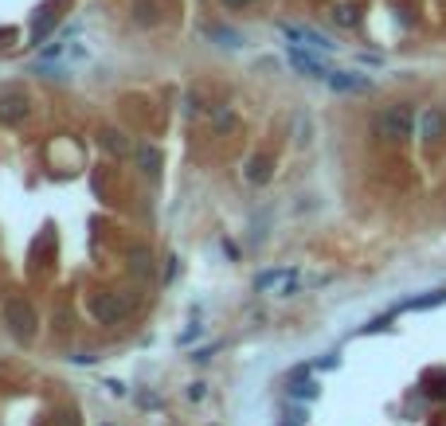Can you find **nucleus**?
<instances>
[{"label": "nucleus", "instance_id": "9", "mask_svg": "<svg viewBox=\"0 0 446 426\" xmlns=\"http://www.w3.org/2000/svg\"><path fill=\"white\" fill-rule=\"evenodd\" d=\"M290 63H294V71H302L305 78H329V67L305 47H290Z\"/></svg>", "mask_w": 446, "mask_h": 426}, {"label": "nucleus", "instance_id": "14", "mask_svg": "<svg viewBox=\"0 0 446 426\" xmlns=\"http://www.w3.org/2000/svg\"><path fill=\"white\" fill-rule=\"evenodd\" d=\"M317 395V384L313 379H305L302 384V376H294V384H290V399H313Z\"/></svg>", "mask_w": 446, "mask_h": 426}, {"label": "nucleus", "instance_id": "11", "mask_svg": "<svg viewBox=\"0 0 446 426\" xmlns=\"http://www.w3.org/2000/svg\"><path fill=\"white\" fill-rule=\"evenodd\" d=\"M102 145H106L110 153H118V157L129 153V137L122 134V129H102Z\"/></svg>", "mask_w": 446, "mask_h": 426}, {"label": "nucleus", "instance_id": "18", "mask_svg": "<svg viewBox=\"0 0 446 426\" xmlns=\"http://www.w3.org/2000/svg\"><path fill=\"white\" fill-rule=\"evenodd\" d=\"M137 24H157V4H153V0L149 4H145V0L137 4Z\"/></svg>", "mask_w": 446, "mask_h": 426}, {"label": "nucleus", "instance_id": "7", "mask_svg": "<svg viewBox=\"0 0 446 426\" xmlns=\"http://www.w3.org/2000/svg\"><path fill=\"white\" fill-rule=\"evenodd\" d=\"M24 117H28V94H20V90L0 94V122H4V126H16Z\"/></svg>", "mask_w": 446, "mask_h": 426}, {"label": "nucleus", "instance_id": "6", "mask_svg": "<svg viewBox=\"0 0 446 426\" xmlns=\"http://www.w3.org/2000/svg\"><path fill=\"white\" fill-rule=\"evenodd\" d=\"M325 83L333 86V90H341V94H368L372 90V78L356 75V71H329Z\"/></svg>", "mask_w": 446, "mask_h": 426}, {"label": "nucleus", "instance_id": "15", "mask_svg": "<svg viewBox=\"0 0 446 426\" xmlns=\"http://www.w3.org/2000/svg\"><path fill=\"white\" fill-rule=\"evenodd\" d=\"M137 160H141L145 172H157V168H160V153L153 149V145H141V149H137Z\"/></svg>", "mask_w": 446, "mask_h": 426}, {"label": "nucleus", "instance_id": "16", "mask_svg": "<svg viewBox=\"0 0 446 426\" xmlns=\"http://www.w3.org/2000/svg\"><path fill=\"white\" fill-rule=\"evenodd\" d=\"M305 418H310V410H305L302 403H290V407H286V418H282V426H305Z\"/></svg>", "mask_w": 446, "mask_h": 426}, {"label": "nucleus", "instance_id": "17", "mask_svg": "<svg viewBox=\"0 0 446 426\" xmlns=\"http://www.w3.org/2000/svg\"><path fill=\"white\" fill-rule=\"evenodd\" d=\"M231 122H235V117H231L228 106H216V110H211V126H216V129H231Z\"/></svg>", "mask_w": 446, "mask_h": 426}, {"label": "nucleus", "instance_id": "12", "mask_svg": "<svg viewBox=\"0 0 446 426\" xmlns=\"http://www.w3.org/2000/svg\"><path fill=\"white\" fill-rule=\"evenodd\" d=\"M442 301H446V290H435V293H423V297L404 301V309H435V305H442Z\"/></svg>", "mask_w": 446, "mask_h": 426}, {"label": "nucleus", "instance_id": "5", "mask_svg": "<svg viewBox=\"0 0 446 426\" xmlns=\"http://www.w3.org/2000/svg\"><path fill=\"white\" fill-rule=\"evenodd\" d=\"M59 20H63V0H51V4H43L40 16L32 20V43H43V40H47V32H51V28H59Z\"/></svg>", "mask_w": 446, "mask_h": 426}, {"label": "nucleus", "instance_id": "10", "mask_svg": "<svg viewBox=\"0 0 446 426\" xmlns=\"http://www.w3.org/2000/svg\"><path fill=\"white\" fill-rule=\"evenodd\" d=\"M270 168H274V160L259 153V157L247 160V180H251V184H266V180H270Z\"/></svg>", "mask_w": 446, "mask_h": 426}, {"label": "nucleus", "instance_id": "13", "mask_svg": "<svg viewBox=\"0 0 446 426\" xmlns=\"http://www.w3.org/2000/svg\"><path fill=\"white\" fill-rule=\"evenodd\" d=\"M208 40H219L223 47H239V43H243V35H239V32H231V28L211 24V28H208Z\"/></svg>", "mask_w": 446, "mask_h": 426}, {"label": "nucleus", "instance_id": "21", "mask_svg": "<svg viewBox=\"0 0 446 426\" xmlns=\"http://www.w3.org/2000/svg\"><path fill=\"white\" fill-rule=\"evenodd\" d=\"M228 8H247V4H254V0H223Z\"/></svg>", "mask_w": 446, "mask_h": 426}, {"label": "nucleus", "instance_id": "3", "mask_svg": "<svg viewBox=\"0 0 446 426\" xmlns=\"http://www.w3.org/2000/svg\"><path fill=\"white\" fill-rule=\"evenodd\" d=\"M4 321H8V329L16 336H32L35 333V309L28 305V301H20V297L4 305Z\"/></svg>", "mask_w": 446, "mask_h": 426}, {"label": "nucleus", "instance_id": "4", "mask_svg": "<svg viewBox=\"0 0 446 426\" xmlns=\"http://www.w3.org/2000/svg\"><path fill=\"white\" fill-rule=\"evenodd\" d=\"M278 32L286 35V40H294V43H305V47H313V51H333L337 47V43H329L317 28H305V24H282Z\"/></svg>", "mask_w": 446, "mask_h": 426}, {"label": "nucleus", "instance_id": "19", "mask_svg": "<svg viewBox=\"0 0 446 426\" xmlns=\"http://www.w3.org/2000/svg\"><path fill=\"white\" fill-rule=\"evenodd\" d=\"M333 20H337V24H345V28H353L356 24V8H353V4H341V8L333 12Z\"/></svg>", "mask_w": 446, "mask_h": 426}, {"label": "nucleus", "instance_id": "1", "mask_svg": "<svg viewBox=\"0 0 446 426\" xmlns=\"http://www.w3.org/2000/svg\"><path fill=\"white\" fill-rule=\"evenodd\" d=\"M411 134H415V110L407 102L384 106L376 114V137H384V141H407Z\"/></svg>", "mask_w": 446, "mask_h": 426}, {"label": "nucleus", "instance_id": "8", "mask_svg": "<svg viewBox=\"0 0 446 426\" xmlns=\"http://www.w3.org/2000/svg\"><path fill=\"white\" fill-rule=\"evenodd\" d=\"M419 137L423 141H442L446 137V110L438 106H427L419 114Z\"/></svg>", "mask_w": 446, "mask_h": 426}, {"label": "nucleus", "instance_id": "2", "mask_svg": "<svg viewBox=\"0 0 446 426\" xmlns=\"http://www.w3.org/2000/svg\"><path fill=\"white\" fill-rule=\"evenodd\" d=\"M90 313L102 321V325H118V321L129 313V301H118V293H94Z\"/></svg>", "mask_w": 446, "mask_h": 426}, {"label": "nucleus", "instance_id": "20", "mask_svg": "<svg viewBox=\"0 0 446 426\" xmlns=\"http://www.w3.org/2000/svg\"><path fill=\"white\" fill-rule=\"evenodd\" d=\"M294 141H310V117H294Z\"/></svg>", "mask_w": 446, "mask_h": 426}]
</instances>
